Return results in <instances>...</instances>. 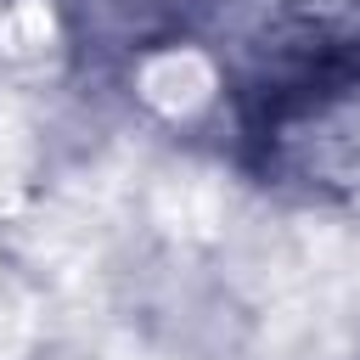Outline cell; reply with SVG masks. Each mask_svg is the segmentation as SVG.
Returning <instances> with one entry per match:
<instances>
[{
    "label": "cell",
    "instance_id": "6da1fadb",
    "mask_svg": "<svg viewBox=\"0 0 360 360\" xmlns=\"http://www.w3.org/2000/svg\"><path fill=\"white\" fill-rule=\"evenodd\" d=\"M141 96H146L158 112H169V118L197 112V107L214 96V68H208L202 51H158V56L141 68Z\"/></svg>",
    "mask_w": 360,
    "mask_h": 360
},
{
    "label": "cell",
    "instance_id": "7a4b0ae2",
    "mask_svg": "<svg viewBox=\"0 0 360 360\" xmlns=\"http://www.w3.org/2000/svg\"><path fill=\"white\" fill-rule=\"evenodd\" d=\"M225 214V197L208 174H169L158 186V219L174 236H214Z\"/></svg>",
    "mask_w": 360,
    "mask_h": 360
},
{
    "label": "cell",
    "instance_id": "3957f363",
    "mask_svg": "<svg viewBox=\"0 0 360 360\" xmlns=\"http://www.w3.org/2000/svg\"><path fill=\"white\" fill-rule=\"evenodd\" d=\"M34 338V315H28V298L0 276V360H22Z\"/></svg>",
    "mask_w": 360,
    "mask_h": 360
},
{
    "label": "cell",
    "instance_id": "277c9868",
    "mask_svg": "<svg viewBox=\"0 0 360 360\" xmlns=\"http://www.w3.org/2000/svg\"><path fill=\"white\" fill-rule=\"evenodd\" d=\"M6 39H11V51H39L51 39V11L39 0H17L6 17Z\"/></svg>",
    "mask_w": 360,
    "mask_h": 360
},
{
    "label": "cell",
    "instance_id": "5b68a950",
    "mask_svg": "<svg viewBox=\"0 0 360 360\" xmlns=\"http://www.w3.org/2000/svg\"><path fill=\"white\" fill-rule=\"evenodd\" d=\"M112 360H146V354H112Z\"/></svg>",
    "mask_w": 360,
    "mask_h": 360
}]
</instances>
